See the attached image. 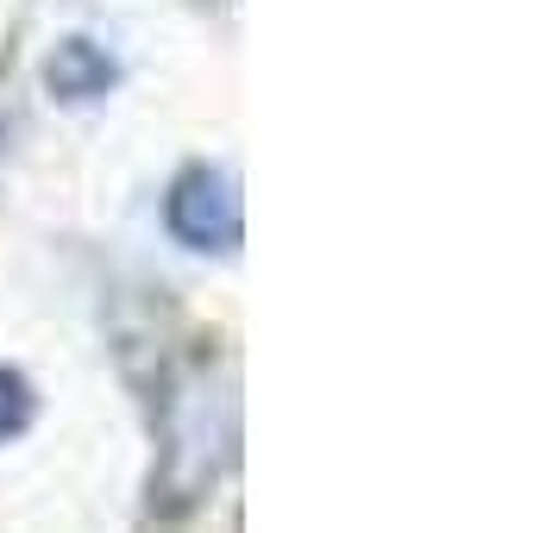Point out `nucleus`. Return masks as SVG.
Masks as SVG:
<instances>
[{
    "label": "nucleus",
    "instance_id": "nucleus-1",
    "mask_svg": "<svg viewBox=\"0 0 559 533\" xmlns=\"http://www.w3.org/2000/svg\"><path fill=\"white\" fill-rule=\"evenodd\" d=\"M170 232L195 252H233L239 245V182L227 170H189L170 195Z\"/></svg>",
    "mask_w": 559,
    "mask_h": 533
},
{
    "label": "nucleus",
    "instance_id": "nucleus-2",
    "mask_svg": "<svg viewBox=\"0 0 559 533\" xmlns=\"http://www.w3.org/2000/svg\"><path fill=\"white\" fill-rule=\"evenodd\" d=\"M114 57L102 45H88V38H70V45H57V57L45 63V82H51L57 101H95L114 88Z\"/></svg>",
    "mask_w": 559,
    "mask_h": 533
},
{
    "label": "nucleus",
    "instance_id": "nucleus-3",
    "mask_svg": "<svg viewBox=\"0 0 559 533\" xmlns=\"http://www.w3.org/2000/svg\"><path fill=\"white\" fill-rule=\"evenodd\" d=\"M32 421V389L20 371H0V439H13V433H26Z\"/></svg>",
    "mask_w": 559,
    "mask_h": 533
}]
</instances>
